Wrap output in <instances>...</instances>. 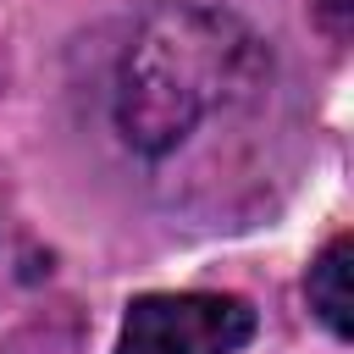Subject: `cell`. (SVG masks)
I'll return each mask as SVG.
<instances>
[{
	"label": "cell",
	"mask_w": 354,
	"mask_h": 354,
	"mask_svg": "<svg viewBox=\"0 0 354 354\" xmlns=\"http://www.w3.org/2000/svg\"><path fill=\"white\" fill-rule=\"evenodd\" d=\"M6 232H11V188H6V171H0V254H6Z\"/></svg>",
	"instance_id": "obj_5"
},
{
	"label": "cell",
	"mask_w": 354,
	"mask_h": 354,
	"mask_svg": "<svg viewBox=\"0 0 354 354\" xmlns=\"http://www.w3.org/2000/svg\"><path fill=\"white\" fill-rule=\"evenodd\" d=\"M266 88L271 50L249 22L199 0H160L127 33L111 116L133 155L166 160L205 122L254 105Z\"/></svg>",
	"instance_id": "obj_1"
},
{
	"label": "cell",
	"mask_w": 354,
	"mask_h": 354,
	"mask_svg": "<svg viewBox=\"0 0 354 354\" xmlns=\"http://www.w3.org/2000/svg\"><path fill=\"white\" fill-rule=\"evenodd\" d=\"M348 260H354V238L348 232H337L321 254H315V266H310V277H304V299H310V310H315V321L337 337V343H348L354 337V293H348Z\"/></svg>",
	"instance_id": "obj_3"
},
{
	"label": "cell",
	"mask_w": 354,
	"mask_h": 354,
	"mask_svg": "<svg viewBox=\"0 0 354 354\" xmlns=\"http://www.w3.org/2000/svg\"><path fill=\"white\" fill-rule=\"evenodd\" d=\"M321 22L332 28V39H348V22H354V0H321Z\"/></svg>",
	"instance_id": "obj_4"
},
{
	"label": "cell",
	"mask_w": 354,
	"mask_h": 354,
	"mask_svg": "<svg viewBox=\"0 0 354 354\" xmlns=\"http://www.w3.org/2000/svg\"><path fill=\"white\" fill-rule=\"evenodd\" d=\"M254 337V304L238 293H138L116 354H238Z\"/></svg>",
	"instance_id": "obj_2"
}]
</instances>
